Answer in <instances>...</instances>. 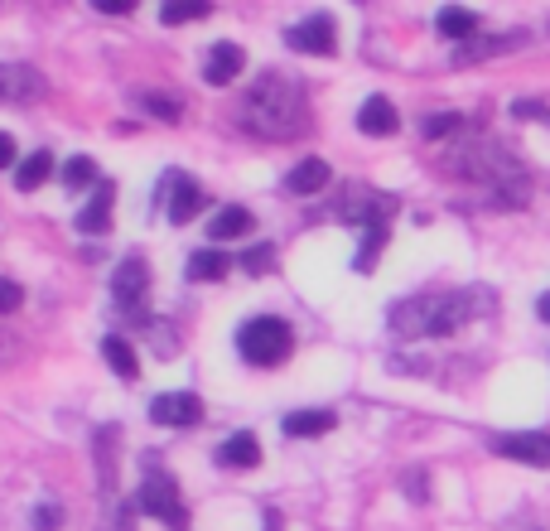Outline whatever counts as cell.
I'll use <instances>...</instances> for the list:
<instances>
[{
    "instance_id": "obj_23",
    "label": "cell",
    "mask_w": 550,
    "mask_h": 531,
    "mask_svg": "<svg viewBox=\"0 0 550 531\" xmlns=\"http://www.w3.org/2000/svg\"><path fill=\"white\" fill-rule=\"evenodd\" d=\"M517 44H522V34H493V39H483V44H459L454 63H478V58L507 54V49H517Z\"/></svg>"
},
{
    "instance_id": "obj_22",
    "label": "cell",
    "mask_w": 550,
    "mask_h": 531,
    "mask_svg": "<svg viewBox=\"0 0 550 531\" xmlns=\"http://www.w3.org/2000/svg\"><path fill=\"white\" fill-rule=\"evenodd\" d=\"M435 29H440L444 39H468V34L478 29V15L464 10V5H444L440 15H435Z\"/></svg>"
},
{
    "instance_id": "obj_32",
    "label": "cell",
    "mask_w": 550,
    "mask_h": 531,
    "mask_svg": "<svg viewBox=\"0 0 550 531\" xmlns=\"http://www.w3.org/2000/svg\"><path fill=\"white\" fill-rule=\"evenodd\" d=\"M15 165V136L10 131H0V169Z\"/></svg>"
},
{
    "instance_id": "obj_14",
    "label": "cell",
    "mask_w": 550,
    "mask_h": 531,
    "mask_svg": "<svg viewBox=\"0 0 550 531\" xmlns=\"http://www.w3.org/2000/svg\"><path fill=\"white\" fill-rule=\"evenodd\" d=\"M218 464L222 469H256L261 464V440L251 430H237L218 445Z\"/></svg>"
},
{
    "instance_id": "obj_30",
    "label": "cell",
    "mask_w": 550,
    "mask_h": 531,
    "mask_svg": "<svg viewBox=\"0 0 550 531\" xmlns=\"http://www.w3.org/2000/svg\"><path fill=\"white\" fill-rule=\"evenodd\" d=\"M34 527H39V531H58V527H63V512H58L54 503H39V507H34Z\"/></svg>"
},
{
    "instance_id": "obj_8",
    "label": "cell",
    "mask_w": 550,
    "mask_h": 531,
    "mask_svg": "<svg viewBox=\"0 0 550 531\" xmlns=\"http://www.w3.org/2000/svg\"><path fill=\"white\" fill-rule=\"evenodd\" d=\"M165 184L174 189V194L165 198V218H169L174 227H189L193 218H198V208H208V194L193 184L189 174H179V169H169Z\"/></svg>"
},
{
    "instance_id": "obj_1",
    "label": "cell",
    "mask_w": 550,
    "mask_h": 531,
    "mask_svg": "<svg viewBox=\"0 0 550 531\" xmlns=\"http://www.w3.org/2000/svg\"><path fill=\"white\" fill-rule=\"evenodd\" d=\"M242 131L261 140H290L304 131V83L285 68H266L256 83L247 87L242 107H237Z\"/></svg>"
},
{
    "instance_id": "obj_18",
    "label": "cell",
    "mask_w": 550,
    "mask_h": 531,
    "mask_svg": "<svg viewBox=\"0 0 550 531\" xmlns=\"http://www.w3.org/2000/svg\"><path fill=\"white\" fill-rule=\"evenodd\" d=\"M49 174H54V155H49V150H34V155H25V160L15 165V189L29 194V189H39Z\"/></svg>"
},
{
    "instance_id": "obj_20",
    "label": "cell",
    "mask_w": 550,
    "mask_h": 531,
    "mask_svg": "<svg viewBox=\"0 0 550 531\" xmlns=\"http://www.w3.org/2000/svg\"><path fill=\"white\" fill-rule=\"evenodd\" d=\"M338 416L333 411H295V416H285V435H295V440H309V435H329Z\"/></svg>"
},
{
    "instance_id": "obj_4",
    "label": "cell",
    "mask_w": 550,
    "mask_h": 531,
    "mask_svg": "<svg viewBox=\"0 0 550 531\" xmlns=\"http://www.w3.org/2000/svg\"><path fill=\"white\" fill-rule=\"evenodd\" d=\"M237 348H242V358H247L251 367H280L285 358H290V348H295V334H290V324H285V319L261 314V319L242 324Z\"/></svg>"
},
{
    "instance_id": "obj_7",
    "label": "cell",
    "mask_w": 550,
    "mask_h": 531,
    "mask_svg": "<svg viewBox=\"0 0 550 531\" xmlns=\"http://www.w3.org/2000/svg\"><path fill=\"white\" fill-rule=\"evenodd\" d=\"M285 44L290 49H300V54H319L329 58L333 49H338V29H333V15H309V20H300V25L285 29Z\"/></svg>"
},
{
    "instance_id": "obj_28",
    "label": "cell",
    "mask_w": 550,
    "mask_h": 531,
    "mask_svg": "<svg viewBox=\"0 0 550 531\" xmlns=\"http://www.w3.org/2000/svg\"><path fill=\"white\" fill-rule=\"evenodd\" d=\"M459 126H464L459 112H440V116H425V121H420V136L440 140V136H449V131H459Z\"/></svg>"
},
{
    "instance_id": "obj_27",
    "label": "cell",
    "mask_w": 550,
    "mask_h": 531,
    "mask_svg": "<svg viewBox=\"0 0 550 531\" xmlns=\"http://www.w3.org/2000/svg\"><path fill=\"white\" fill-rule=\"evenodd\" d=\"M97 179H102V174H97V165H92L87 155H73V160L63 165V184H68V189H87V184H97Z\"/></svg>"
},
{
    "instance_id": "obj_13",
    "label": "cell",
    "mask_w": 550,
    "mask_h": 531,
    "mask_svg": "<svg viewBox=\"0 0 550 531\" xmlns=\"http://www.w3.org/2000/svg\"><path fill=\"white\" fill-rule=\"evenodd\" d=\"M396 126H401V116H396V107H391V97H367L362 102V112H358V131L362 136H372V140H382V136H396Z\"/></svg>"
},
{
    "instance_id": "obj_10",
    "label": "cell",
    "mask_w": 550,
    "mask_h": 531,
    "mask_svg": "<svg viewBox=\"0 0 550 531\" xmlns=\"http://www.w3.org/2000/svg\"><path fill=\"white\" fill-rule=\"evenodd\" d=\"M497 454L517 459V464H531V469H550V435L541 430H512V435H497L493 440Z\"/></svg>"
},
{
    "instance_id": "obj_21",
    "label": "cell",
    "mask_w": 550,
    "mask_h": 531,
    "mask_svg": "<svg viewBox=\"0 0 550 531\" xmlns=\"http://www.w3.org/2000/svg\"><path fill=\"white\" fill-rule=\"evenodd\" d=\"M232 266H237V261L227 252H218V247H213V252H193L189 256V280H222Z\"/></svg>"
},
{
    "instance_id": "obj_12",
    "label": "cell",
    "mask_w": 550,
    "mask_h": 531,
    "mask_svg": "<svg viewBox=\"0 0 550 531\" xmlns=\"http://www.w3.org/2000/svg\"><path fill=\"white\" fill-rule=\"evenodd\" d=\"M111 203H116V184H111V179H97L92 203L78 213V232H83V237H102V232H111Z\"/></svg>"
},
{
    "instance_id": "obj_3",
    "label": "cell",
    "mask_w": 550,
    "mask_h": 531,
    "mask_svg": "<svg viewBox=\"0 0 550 531\" xmlns=\"http://www.w3.org/2000/svg\"><path fill=\"white\" fill-rule=\"evenodd\" d=\"M136 503L145 517H160L169 531H184L189 527V507H184V493L160 459H145V478H140V493Z\"/></svg>"
},
{
    "instance_id": "obj_19",
    "label": "cell",
    "mask_w": 550,
    "mask_h": 531,
    "mask_svg": "<svg viewBox=\"0 0 550 531\" xmlns=\"http://www.w3.org/2000/svg\"><path fill=\"white\" fill-rule=\"evenodd\" d=\"M39 87L44 78H34L29 68H0V102H29V97H39Z\"/></svg>"
},
{
    "instance_id": "obj_34",
    "label": "cell",
    "mask_w": 550,
    "mask_h": 531,
    "mask_svg": "<svg viewBox=\"0 0 550 531\" xmlns=\"http://www.w3.org/2000/svg\"><path fill=\"white\" fill-rule=\"evenodd\" d=\"M536 314H541V319L550 324V295H541V300H536Z\"/></svg>"
},
{
    "instance_id": "obj_33",
    "label": "cell",
    "mask_w": 550,
    "mask_h": 531,
    "mask_svg": "<svg viewBox=\"0 0 550 531\" xmlns=\"http://www.w3.org/2000/svg\"><path fill=\"white\" fill-rule=\"evenodd\" d=\"M512 112H517V116H526V121H531V116H550V107H541V102H517Z\"/></svg>"
},
{
    "instance_id": "obj_5",
    "label": "cell",
    "mask_w": 550,
    "mask_h": 531,
    "mask_svg": "<svg viewBox=\"0 0 550 531\" xmlns=\"http://www.w3.org/2000/svg\"><path fill=\"white\" fill-rule=\"evenodd\" d=\"M111 295H116V305L126 309V314H136L145 319V295H150V271H145V261L131 256V261H121L116 266V276H111Z\"/></svg>"
},
{
    "instance_id": "obj_17",
    "label": "cell",
    "mask_w": 550,
    "mask_h": 531,
    "mask_svg": "<svg viewBox=\"0 0 550 531\" xmlns=\"http://www.w3.org/2000/svg\"><path fill=\"white\" fill-rule=\"evenodd\" d=\"M102 358H107V367L116 372V377H140V358H136V348L126 343L121 334H111V338H102Z\"/></svg>"
},
{
    "instance_id": "obj_11",
    "label": "cell",
    "mask_w": 550,
    "mask_h": 531,
    "mask_svg": "<svg viewBox=\"0 0 550 531\" xmlns=\"http://www.w3.org/2000/svg\"><path fill=\"white\" fill-rule=\"evenodd\" d=\"M242 68H247V54L237 49V44H213L208 49V63H203V78H208V87H227L242 78Z\"/></svg>"
},
{
    "instance_id": "obj_31",
    "label": "cell",
    "mask_w": 550,
    "mask_h": 531,
    "mask_svg": "<svg viewBox=\"0 0 550 531\" xmlns=\"http://www.w3.org/2000/svg\"><path fill=\"white\" fill-rule=\"evenodd\" d=\"M97 10H102V15H131L136 0H97Z\"/></svg>"
},
{
    "instance_id": "obj_16",
    "label": "cell",
    "mask_w": 550,
    "mask_h": 531,
    "mask_svg": "<svg viewBox=\"0 0 550 531\" xmlns=\"http://www.w3.org/2000/svg\"><path fill=\"white\" fill-rule=\"evenodd\" d=\"M251 227H256V218H251L247 208H237V203H232V208H218V213H213L208 237H213V242H237V237H247Z\"/></svg>"
},
{
    "instance_id": "obj_15",
    "label": "cell",
    "mask_w": 550,
    "mask_h": 531,
    "mask_svg": "<svg viewBox=\"0 0 550 531\" xmlns=\"http://www.w3.org/2000/svg\"><path fill=\"white\" fill-rule=\"evenodd\" d=\"M324 184H329V165H324V160H314V155H309V160H300V165L285 174V194H295V198L319 194Z\"/></svg>"
},
{
    "instance_id": "obj_26",
    "label": "cell",
    "mask_w": 550,
    "mask_h": 531,
    "mask_svg": "<svg viewBox=\"0 0 550 531\" xmlns=\"http://www.w3.org/2000/svg\"><path fill=\"white\" fill-rule=\"evenodd\" d=\"M140 107H145L150 116H160V121H179V116H184V102H179V97H169V92H145V97H140Z\"/></svg>"
},
{
    "instance_id": "obj_35",
    "label": "cell",
    "mask_w": 550,
    "mask_h": 531,
    "mask_svg": "<svg viewBox=\"0 0 550 531\" xmlns=\"http://www.w3.org/2000/svg\"><path fill=\"white\" fill-rule=\"evenodd\" d=\"M266 531H285L280 527V512H266Z\"/></svg>"
},
{
    "instance_id": "obj_25",
    "label": "cell",
    "mask_w": 550,
    "mask_h": 531,
    "mask_svg": "<svg viewBox=\"0 0 550 531\" xmlns=\"http://www.w3.org/2000/svg\"><path fill=\"white\" fill-rule=\"evenodd\" d=\"M237 266H242L247 276H266V271L275 266V247L271 242H256V247H247V252L237 256Z\"/></svg>"
},
{
    "instance_id": "obj_9",
    "label": "cell",
    "mask_w": 550,
    "mask_h": 531,
    "mask_svg": "<svg viewBox=\"0 0 550 531\" xmlns=\"http://www.w3.org/2000/svg\"><path fill=\"white\" fill-rule=\"evenodd\" d=\"M150 420L165 425V430H189V425L203 420V401L193 392H165L150 401Z\"/></svg>"
},
{
    "instance_id": "obj_2",
    "label": "cell",
    "mask_w": 550,
    "mask_h": 531,
    "mask_svg": "<svg viewBox=\"0 0 550 531\" xmlns=\"http://www.w3.org/2000/svg\"><path fill=\"white\" fill-rule=\"evenodd\" d=\"M493 309V290L473 285V290H435V295H415L391 309V334L396 338H444L459 334L473 314Z\"/></svg>"
},
{
    "instance_id": "obj_24",
    "label": "cell",
    "mask_w": 550,
    "mask_h": 531,
    "mask_svg": "<svg viewBox=\"0 0 550 531\" xmlns=\"http://www.w3.org/2000/svg\"><path fill=\"white\" fill-rule=\"evenodd\" d=\"M208 15H213V5H208V0H174V5L160 10V20H165V25H189V20H208Z\"/></svg>"
},
{
    "instance_id": "obj_29",
    "label": "cell",
    "mask_w": 550,
    "mask_h": 531,
    "mask_svg": "<svg viewBox=\"0 0 550 531\" xmlns=\"http://www.w3.org/2000/svg\"><path fill=\"white\" fill-rule=\"evenodd\" d=\"M20 305H25V290H20L15 280H5V276H0V314H15Z\"/></svg>"
},
{
    "instance_id": "obj_6",
    "label": "cell",
    "mask_w": 550,
    "mask_h": 531,
    "mask_svg": "<svg viewBox=\"0 0 550 531\" xmlns=\"http://www.w3.org/2000/svg\"><path fill=\"white\" fill-rule=\"evenodd\" d=\"M348 203H343V218L353 227H391L396 218V194H377V189H348Z\"/></svg>"
}]
</instances>
